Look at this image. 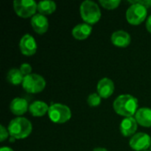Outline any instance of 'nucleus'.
Listing matches in <instances>:
<instances>
[{
	"label": "nucleus",
	"instance_id": "39448f33",
	"mask_svg": "<svg viewBox=\"0 0 151 151\" xmlns=\"http://www.w3.org/2000/svg\"><path fill=\"white\" fill-rule=\"evenodd\" d=\"M48 115L52 122L56 124H63L70 120L72 118V111L65 104H54L50 106Z\"/></svg>",
	"mask_w": 151,
	"mask_h": 151
},
{
	"label": "nucleus",
	"instance_id": "6e6552de",
	"mask_svg": "<svg viewBox=\"0 0 151 151\" xmlns=\"http://www.w3.org/2000/svg\"><path fill=\"white\" fill-rule=\"evenodd\" d=\"M151 138L146 133H137L131 137L129 145L134 151H145L150 147Z\"/></svg>",
	"mask_w": 151,
	"mask_h": 151
},
{
	"label": "nucleus",
	"instance_id": "f8f14e48",
	"mask_svg": "<svg viewBox=\"0 0 151 151\" xmlns=\"http://www.w3.org/2000/svg\"><path fill=\"white\" fill-rule=\"evenodd\" d=\"M31 25L34 29V31L39 35H42L45 32H47L49 28V21L46 16L36 13L34 15L31 19Z\"/></svg>",
	"mask_w": 151,
	"mask_h": 151
},
{
	"label": "nucleus",
	"instance_id": "a878e982",
	"mask_svg": "<svg viewBox=\"0 0 151 151\" xmlns=\"http://www.w3.org/2000/svg\"><path fill=\"white\" fill-rule=\"evenodd\" d=\"M0 151H13V150L9 147H2L0 149Z\"/></svg>",
	"mask_w": 151,
	"mask_h": 151
},
{
	"label": "nucleus",
	"instance_id": "2eb2a0df",
	"mask_svg": "<svg viewBox=\"0 0 151 151\" xmlns=\"http://www.w3.org/2000/svg\"><path fill=\"white\" fill-rule=\"evenodd\" d=\"M134 118L139 125L144 127H151V109L142 107L138 109Z\"/></svg>",
	"mask_w": 151,
	"mask_h": 151
},
{
	"label": "nucleus",
	"instance_id": "f257e3e1",
	"mask_svg": "<svg viewBox=\"0 0 151 151\" xmlns=\"http://www.w3.org/2000/svg\"><path fill=\"white\" fill-rule=\"evenodd\" d=\"M113 109L118 115L130 118L138 111V100L132 95H120L113 102Z\"/></svg>",
	"mask_w": 151,
	"mask_h": 151
},
{
	"label": "nucleus",
	"instance_id": "1a4fd4ad",
	"mask_svg": "<svg viewBox=\"0 0 151 151\" xmlns=\"http://www.w3.org/2000/svg\"><path fill=\"white\" fill-rule=\"evenodd\" d=\"M19 50L25 56H32L37 50V43L35 39L29 34L24 35L19 41Z\"/></svg>",
	"mask_w": 151,
	"mask_h": 151
},
{
	"label": "nucleus",
	"instance_id": "9d476101",
	"mask_svg": "<svg viewBox=\"0 0 151 151\" xmlns=\"http://www.w3.org/2000/svg\"><path fill=\"white\" fill-rule=\"evenodd\" d=\"M114 89H115L114 82L110 78L107 77L103 78L97 83V87H96L97 94L102 98H109L113 94Z\"/></svg>",
	"mask_w": 151,
	"mask_h": 151
},
{
	"label": "nucleus",
	"instance_id": "ddd939ff",
	"mask_svg": "<svg viewBox=\"0 0 151 151\" xmlns=\"http://www.w3.org/2000/svg\"><path fill=\"white\" fill-rule=\"evenodd\" d=\"M111 41L112 44L117 47L126 48L131 42V36L127 32L124 30H118L111 35Z\"/></svg>",
	"mask_w": 151,
	"mask_h": 151
},
{
	"label": "nucleus",
	"instance_id": "412c9836",
	"mask_svg": "<svg viewBox=\"0 0 151 151\" xmlns=\"http://www.w3.org/2000/svg\"><path fill=\"white\" fill-rule=\"evenodd\" d=\"M101 96L97 93H92L88 96V104L90 107H97L101 104Z\"/></svg>",
	"mask_w": 151,
	"mask_h": 151
},
{
	"label": "nucleus",
	"instance_id": "5701e85b",
	"mask_svg": "<svg viewBox=\"0 0 151 151\" xmlns=\"http://www.w3.org/2000/svg\"><path fill=\"white\" fill-rule=\"evenodd\" d=\"M9 132H8V129H6L3 125L0 126V141L1 142H3L5 139L8 138V135H9Z\"/></svg>",
	"mask_w": 151,
	"mask_h": 151
},
{
	"label": "nucleus",
	"instance_id": "b1692460",
	"mask_svg": "<svg viewBox=\"0 0 151 151\" xmlns=\"http://www.w3.org/2000/svg\"><path fill=\"white\" fill-rule=\"evenodd\" d=\"M134 3H138L140 4H142L143 6L149 8L151 6V0H143V1H141V0H135L134 1Z\"/></svg>",
	"mask_w": 151,
	"mask_h": 151
},
{
	"label": "nucleus",
	"instance_id": "c85d7f7f",
	"mask_svg": "<svg viewBox=\"0 0 151 151\" xmlns=\"http://www.w3.org/2000/svg\"><path fill=\"white\" fill-rule=\"evenodd\" d=\"M145 151H150V150H145Z\"/></svg>",
	"mask_w": 151,
	"mask_h": 151
},
{
	"label": "nucleus",
	"instance_id": "f3484780",
	"mask_svg": "<svg viewBox=\"0 0 151 151\" xmlns=\"http://www.w3.org/2000/svg\"><path fill=\"white\" fill-rule=\"evenodd\" d=\"M49 105L42 101H35L29 105V112L34 117L44 116L49 111Z\"/></svg>",
	"mask_w": 151,
	"mask_h": 151
},
{
	"label": "nucleus",
	"instance_id": "dca6fc26",
	"mask_svg": "<svg viewBox=\"0 0 151 151\" xmlns=\"http://www.w3.org/2000/svg\"><path fill=\"white\" fill-rule=\"evenodd\" d=\"M92 32V27L87 23H81L76 25L73 30L72 35L77 40H85L87 39Z\"/></svg>",
	"mask_w": 151,
	"mask_h": 151
},
{
	"label": "nucleus",
	"instance_id": "bb28decb",
	"mask_svg": "<svg viewBox=\"0 0 151 151\" xmlns=\"http://www.w3.org/2000/svg\"><path fill=\"white\" fill-rule=\"evenodd\" d=\"M93 151H108L106 149H104V148H96V149H94V150Z\"/></svg>",
	"mask_w": 151,
	"mask_h": 151
},
{
	"label": "nucleus",
	"instance_id": "20e7f679",
	"mask_svg": "<svg viewBox=\"0 0 151 151\" xmlns=\"http://www.w3.org/2000/svg\"><path fill=\"white\" fill-rule=\"evenodd\" d=\"M129 3L132 4L127 10V20L132 25H140L147 18L148 8L138 3H134V1H129Z\"/></svg>",
	"mask_w": 151,
	"mask_h": 151
},
{
	"label": "nucleus",
	"instance_id": "4468645a",
	"mask_svg": "<svg viewBox=\"0 0 151 151\" xmlns=\"http://www.w3.org/2000/svg\"><path fill=\"white\" fill-rule=\"evenodd\" d=\"M10 110L12 114L16 116H21L29 110L28 103L26 99L21 97H15L10 104Z\"/></svg>",
	"mask_w": 151,
	"mask_h": 151
},
{
	"label": "nucleus",
	"instance_id": "0eeeda50",
	"mask_svg": "<svg viewBox=\"0 0 151 151\" xmlns=\"http://www.w3.org/2000/svg\"><path fill=\"white\" fill-rule=\"evenodd\" d=\"M37 4L34 0H15L12 3L14 12L21 18H28L35 15Z\"/></svg>",
	"mask_w": 151,
	"mask_h": 151
},
{
	"label": "nucleus",
	"instance_id": "7ed1b4c3",
	"mask_svg": "<svg viewBox=\"0 0 151 151\" xmlns=\"http://www.w3.org/2000/svg\"><path fill=\"white\" fill-rule=\"evenodd\" d=\"M80 12L82 19L89 25L96 24L101 19V10L98 4L91 0H85L81 3Z\"/></svg>",
	"mask_w": 151,
	"mask_h": 151
},
{
	"label": "nucleus",
	"instance_id": "6ab92c4d",
	"mask_svg": "<svg viewBox=\"0 0 151 151\" xmlns=\"http://www.w3.org/2000/svg\"><path fill=\"white\" fill-rule=\"evenodd\" d=\"M24 77L25 76L22 74V73L20 72L19 69L12 68L8 72L6 79H7L8 82H10L12 85L17 86V85H19V84H22Z\"/></svg>",
	"mask_w": 151,
	"mask_h": 151
},
{
	"label": "nucleus",
	"instance_id": "f03ea898",
	"mask_svg": "<svg viewBox=\"0 0 151 151\" xmlns=\"http://www.w3.org/2000/svg\"><path fill=\"white\" fill-rule=\"evenodd\" d=\"M7 129L12 137L15 139H25L32 132V124L27 119L18 117L10 121Z\"/></svg>",
	"mask_w": 151,
	"mask_h": 151
},
{
	"label": "nucleus",
	"instance_id": "393cba45",
	"mask_svg": "<svg viewBox=\"0 0 151 151\" xmlns=\"http://www.w3.org/2000/svg\"><path fill=\"white\" fill-rule=\"evenodd\" d=\"M146 28L147 30L151 33V15L149 16V18L147 19V21H146Z\"/></svg>",
	"mask_w": 151,
	"mask_h": 151
},
{
	"label": "nucleus",
	"instance_id": "9b49d317",
	"mask_svg": "<svg viewBox=\"0 0 151 151\" xmlns=\"http://www.w3.org/2000/svg\"><path fill=\"white\" fill-rule=\"evenodd\" d=\"M138 123L134 117L130 118H125L119 126V129L123 136L125 137H132L135 134V132L137 131Z\"/></svg>",
	"mask_w": 151,
	"mask_h": 151
},
{
	"label": "nucleus",
	"instance_id": "a211bd4d",
	"mask_svg": "<svg viewBox=\"0 0 151 151\" xmlns=\"http://www.w3.org/2000/svg\"><path fill=\"white\" fill-rule=\"evenodd\" d=\"M57 9V4L54 1L51 0H43L40 1L37 4V10L40 14L50 15L53 13Z\"/></svg>",
	"mask_w": 151,
	"mask_h": 151
},
{
	"label": "nucleus",
	"instance_id": "aec40b11",
	"mask_svg": "<svg viewBox=\"0 0 151 151\" xmlns=\"http://www.w3.org/2000/svg\"><path fill=\"white\" fill-rule=\"evenodd\" d=\"M99 3L104 8L108 10H113L119 5L120 0H100Z\"/></svg>",
	"mask_w": 151,
	"mask_h": 151
},
{
	"label": "nucleus",
	"instance_id": "423d86ee",
	"mask_svg": "<svg viewBox=\"0 0 151 151\" xmlns=\"http://www.w3.org/2000/svg\"><path fill=\"white\" fill-rule=\"evenodd\" d=\"M22 88L30 94H37L42 92L46 86L44 78L37 73H31L24 77Z\"/></svg>",
	"mask_w": 151,
	"mask_h": 151
},
{
	"label": "nucleus",
	"instance_id": "cd10ccee",
	"mask_svg": "<svg viewBox=\"0 0 151 151\" xmlns=\"http://www.w3.org/2000/svg\"><path fill=\"white\" fill-rule=\"evenodd\" d=\"M150 151H151V144H150Z\"/></svg>",
	"mask_w": 151,
	"mask_h": 151
},
{
	"label": "nucleus",
	"instance_id": "4be33fe9",
	"mask_svg": "<svg viewBox=\"0 0 151 151\" xmlns=\"http://www.w3.org/2000/svg\"><path fill=\"white\" fill-rule=\"evenodd\" d=\"M19 70H20V72L22 73V74H23L24 76H27V75L31 74L32 66H31L29 64H27V63H24V64H22V65H20Z\"/></svg>",
	"mask_w": 151,
	"mask_h": 151
}]
</instances>
